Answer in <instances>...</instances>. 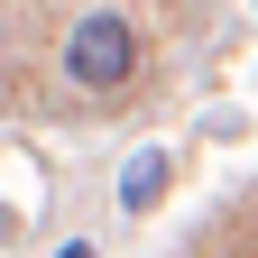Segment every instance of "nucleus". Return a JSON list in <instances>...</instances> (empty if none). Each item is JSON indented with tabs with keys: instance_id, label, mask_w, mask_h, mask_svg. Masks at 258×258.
<instances>
[{
	"instance_id": "f257e3e1",
	"label": "nucleus",
	"mask_w": 258,
	"mask_h": 258,
	"mask_svg": "<svg viewBox=\"0 0 258 258\" xmlns=\"http://www.w3.org/2000/svg\"><path fill=\"white\" fill-rule=\"evenodd\" d=\"M64 83L83 92V102H111V92L139 83V28H129L120 10H83L74 28H64Z\"/></svg>"
},
{
	"instance_id": "f03ea898",
	"label": "nucleus",
	"mask_w": 258,
	"mask_h": 258,
	"mask_svg": "<svg viewBox=\"0 0 258 258\" xmlns=\"http://www.w3.org/2000/svg\"><path fill=\"white\" fill-rule=\"evenodd\" d=\"M157 194H166V157L148 148V157H129V175H120V203H129V212H148Z\"/></svg>"
},
{
	"instance_id": "7ed1b4c3",
	"label": "nucleus",
	"mask_w": 258,
	"mask_h": 258,
	"mask_svg": "<svg viewBox=\"0 0 258 258\" xmlns=\"http://www.w3.org/2000/svg\"><path fill=\"white\" fill-rule=\"evenodd\" d=\"M55 258H92V240H64V249H55Z\"/></svg>"
},
{
	"instance_id": "20e7f679",
	"label": "nucleus",
	"mask_w": 258,
	"mask_h": 258,
	"mask_svg": "<svg viewBox=\"0 0 258 258\" xmlns=\"http://www.w3.org/2000/svg\"><path fill=\"white\" fill-rule=\"evenodd\" d=\"M0 55H10V10H0Z\"/></svg>"
}]
</instances>
